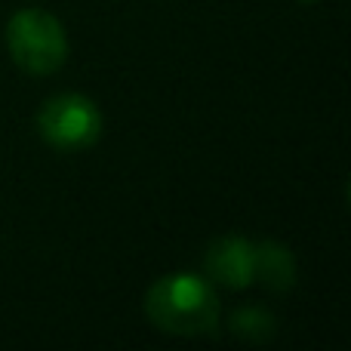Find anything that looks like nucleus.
Here are the masks:
<instances>
[{"label":"nucleus","mask_w":351,"mask_h":351,"mask_svg":"<svg viewBox=\"0 0 351 351\" xmlns=\"http://www.w3.org/2000/svg\"><path fill=\"white\" fill-rule=\"evenodd\" d=\"M204 271L210 284L243 290L256 280V243L237 234L216 237L204 253Z\"/></svg>","instance_id":"4"},{"label":"nucleus","mask_w":351,"mask_h":351,"mask_svg":"<svg viewBox=\"0 0 351 351\" xmlns=\"http://www.w3.org/2000/svg\"><path fill=\"white\" fill-rule=\"evenodd\" d=\"M6 49L25 74L47 77L68 59V37L62 22L47 10H19L6 22Z\"/></svg>","instance_id":"2"},{"label":"nucleus","mask_w":351,"mask_h":351,"mask_svg":"<svg viewBox=\"0 0 351 351\" xmlns=\"http://www.w3.org/2000/svg\"><path fill=\"white\" fill-rule=\"evenodd\" d=\"M37 133L49 148L84 152L102 136V111L84 93H59L43 102L37 114Z\"/></svg>","instance_id":"3"},{"label":"nucleus","mask_w":351,"mask_h":351,"mask_svg":"<svg viewBox=\"0 0 351 351\" xmlns=\"http://www.w3.org/2000/svg\"><path fill=\"white\" fill-rule=\"evenodd\" d=\"M256 280L265 284L268 290H290L296 284V259L284 243L262 241L256 243Z\"/></svg>","instance_id":"5"},{"label":"nucleus","mask_w":351,"mask_h":351,"mask_svg":"<svg viewBox=\"0 0 351 351\" xmlns=\"http://www.w3.org/2000/svg\"><path fill=\"white\" fill-rule=\"evenodd\" d=\"M299 3H317V0H299Z\"/></svg>","instance_id":"7"},{"label":"nucleus","mask_w":351,"mask_h":351,"mask_svg":"<svg viewBox=\"0 0 351 351\" xmlns=\"http://www.w3.org/2000/svg\"><path fill=\"white\" fill-rule=\"evenodd\" d=\"M145 317L167 336H210L219 327L222 305L200 274H164L145 293Z\"/></svg>","instance_id":"1"},{"label":"nucleus","mask_w":351,"mask_h":351,"mask_svg":"<svg viewBox=\"0 0 351 351\" xmlns=\"http://www.w3.org/2000/svg\"><path fill=\"white\" fill-rule=\"evenodd\" d=\"M231 330L247 342H265L274 333V317L262 308H241L231 317Z\"/></svg>","instance_id":"6"}]
</instances>
